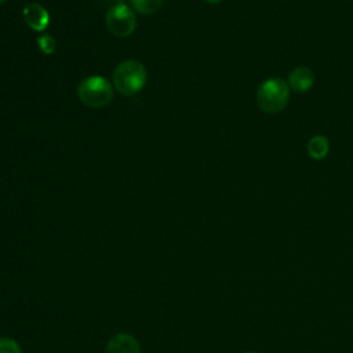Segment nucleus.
I'll use <instances>...</instances> for the list:
<instances>
[{"label":"nucleus","mask_w":353,"mask_h":353,"mask_svg":"<svg viewBox=\"0 0 353 353\" xmlns=\"http://www.w3.org/2000/svg\"><path fill=\"white\" fill-rule=\"evenodd\" d=\"M116 1H119V3H124L125 0H116Z\"/></svg>","instance_id":"obj_13"},{"label":"nucleus","mask_w":353,"mask_h":353,"mask_svg":"<svg viewBox=\"0 0 353 353\" xmlns=\"http://www.w3.org/2000/svg\"><path fill=\"white\" fill-rule=\"evenodd\" d=\"M132 8L142 14V15H150L159 11L164 3V0H130Z\"/></svg>","instance_id":"obj_9"},{"label":"nucleus","mask_w":353,"mask_h":353,"mask_svg":"<svg viewBox=\"0 0 353 353\" xmlns=\"http://www.w3.org/2000/svg\"><path fill=\"white\" fill-rule=\"evenodd\" d=\"M77 97L88 108H103L113 98V84L102 76H90L80 81Z\"/></svg>","instance_id":"obj_3"},{"label":"nucleus","mask_w":353,"mask_h":353,"mask_svg":"<svg viewBox=\"0 0 353 353\" xmlns=\"http://www.w3.org/2000/svg\"><path fill=\"white\" fill-rule=\"evenodd\" d=\"M0 353H22V350L17 341L7 338V336H1L0 338Z\"/></svg>","instance_id":"obj_11"},{"label":"nucleus","mask_w":353,"mask_h":353,"mask_svg":"<svg viewBox=\"0 0 353 353\" xmlns=\"http://www.w3.org/2000/svg\"><path fill=\"white\" fill-rule=\"evenodd\" d=\"M37 47L39 50L46 54V55H50L55 51V47H57V41L55 39L51 36V34H43L37 39Z\"/></svg>","instance_id":"obj_10"},{"label":"nucleus","mask_w":353,"mask_h":353,"mask_svg":"<svg viewBox=\"0 0 353 353\" xmlns=\"http://www.w3.org/2000/svg\"><path fill=\"white\" fill-rule=\"evenodd\" d=\"M204 1H207V3H210V4H218V3H221L222 0H204Z\"/></svg>","instance_id":"obj_12"},{"label":"nucleus","mask_w":353,"mask_h":353,"mask_svg":"<svg viewBox=\"0 0 353 353\" xmlns=\"http://www.w3.org/2000/svg\"><path fill=\"white\" fill-rule=\"evenodd\" d=\"M244 353H258V352H244Z\"/></svg>","instance_id":"obj_15"},{"label":"nucleus","mask_w":353,"mask_h":353,"mask_svg":"<svg viewBox=\"0 0 353 353\" xmlns=\"http://www.w3.org/2000/svg\"><path fill=\"white\" fill-rule=\"evenodd\" d=\"M290 101V87L283 77H269L256 91V102L262 112L273 114L285 109Z\"/></svg>","instance_id":"obj_2"},{"label":"nucleus","mask_w":353,"mask_h":353,"mask_svg":"<svg viewBox=\"0 0 353 353\" xmlns=\"http://www.w3.org/2000/svg\"><path fill=\"white\" fill-rule=\"evenodd\" d=\"M307 154L313 159V160H323L327 157L328 152H330V142L327 139L325 135L323 134H316L313 135L309 141H307Z\"/></svg>","instance_id":"obj_8"},{"label":"nucleus","mask_w":353,"mask_h":353,"mask_svg":"<svg viewBox=\"0 0 353 353\" xmlns=\"http://www.w3.org/2000/svg\"><path fill=\"white\" fill-rule=\"evenodd\" d=\"M148 80V70L145 65L137 59H127L120 62L114 70L112 83L116 91L124 97L139 92Z\"/></svg>","instance_id":"obj_1"},{"label":"nucleus","mask_w":353,"mask_h":353,"mask_svg":"<svg viewBox=\"0 0 353 353\" xmlns=\"http://www.w3.org/2000/svg\"><path fill=\"white\" fill-rule=\"evenodd\" d=\"M106 28L116 37H127L137 28V17L131 7L124 3L112 6L105 17Z\"/></svg>","instance_id":"obj_4"},{"label":"nucleus","mask_w":353,"mask_h":353,"mask_svg":"<svg viewBox=\"0 0 353 353\" xmlns=\"http://www.w3.org/2000/svg\"><path fill=\"white\" fill-rule=\"evenodd\" d=\"M22 15L28 26L36 32H43L50 25V14L39 3H28L22 10Z\"/></svg>","instance_id":"obj_5"},{"label":"nucleus","mask_w":353,"mask_h":353,"mask_svg":"<svg viewBox=\"0 0 353 353\" xmlns=\"http://www.w3.org/2000/svg\"><path fill=\"white\" fill-rule=\"evenodd\" d=\"M7 0H0V4H3V3H6Z\"/></svg>","instance_id":"obj_14"},{"label":"nucleus","mask_w":353,"mask_h":353,"mask_svg":"<svg viewBox=\"0 0 353 353\" xmlns=\"http://www.w3.org/2000/svg\"><path fill=\"white\" fill-rule=\"evenodd\" d=\"M316 77L310 68L307 66H296L294 68L287 79L290 90L295 92H306L314 85Z\"/></svg>","instance_id":"obj_6"},{"label":"nucleus","mask_w":353,"mask_h":353,"mask_svg":"<svg viewBox=\"0 0 353 353\" xmlns=\"http://www.w3.org/2000/svg\"><path fill=\"white\" fill-rule=\"evenodd\" d=\"M105 353H141V346L132 335L119 332L108 341Z\"/></svg>","instance_id":"obj_7"}]
</instances>
